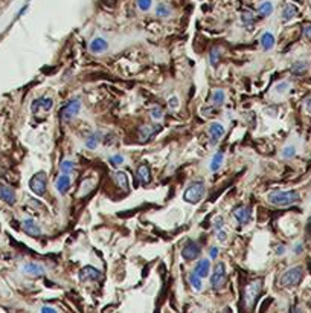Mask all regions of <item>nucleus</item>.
<instances>
[{"mask_svg":"<svg viewBox=\"0 0 311 313\" xmlns=\"http://www.w3.org/2000/svg\"><path fill=\"white\" fill-rule=\"evenodd\" d=\"M296 2H302V0H296Z\"/></svg>","mask_w":311,"mask_h":313,"instance_id":"nucleus-49","label":"nucleus"},{"mask_svg":"<svg viewBox=\"0 0 311 313\" xmlns=\"http://www.w3.org/2000/svg\"><path fill=\"white\" fill-rule=\"evenodd\" d=\"M234 219L241 225V226H246L252 222V208L250 206H244V205H240L234 210Z\"/></svg>","mask_w":311,"mask_h":313,"instance_id":"nucleus-9","label":"nucleus"},{"mask_svg":"<svg viewBox=\"0 0 311 313\" xmlns=\"http://www.w3.org/2000/svg\"><path fill=\"white\" fill-rule=\"evenodd\" d=\"M102 278V272L98 271L93 266H86L80 271V280L81 281H99Z\"/></svg>","mask_w":311,"mask_h":313,"instance_id":"nucleus-10","label":"nucleus"},{"mask_svg":"<svg viewBox=\"0 0 311 313\" xmlns=\"http://www.w3.org/2000/svg\"><path fill=\"white\" fill-rule=\"evenodd\" d=\"M80 110H81V99L80 98H73L63 107L61 119L63 121H70V119H73L80 113Z\"/></svg>","mask_w":311,"mask_h":313,"instance_id":"nucleus-7","label":"nucleus"},{"mask_svg":"<svg viewBox=\"0 0 311 313\" xmlns=\"http://www.w3.org/2000/svg\"><path fill=\"white\" fill-rule=\"evenodd\" d=\"M305 71H306V63H303V61H296L291 66V74L293 75H303Z\"/></svg>","mask_w":311,"mask_h":313,"instance_id":"nucleus-30","label":"nucleus"},{"mask_svg":"<svg viewBox=\"0 0 311 313\" xmlns=\"http://www.w3.org/2000/svg\"><path fill=\"white\" fill-rule=\"evenodd\" d=\"M152 5V0H137V7L142 11H148Z\"/></svg>","mask_w":311,"mask_h":313,"instance_id":"nucleus-38","label":"nucleus"},{"mask_svg":"<svg viewBox=\"0 0 311 313\" xmlns=\"http://www.w3.org/2000/svg\"><path fill=\"white\" fill-rule=\"evenodd\" d=\"M109 162H110L113 167H119V165H122V164H124V156H121V154L110 156V158H109Z\"/></svg>","mask_w":311,"mask_h":313,"instance_id":"nucleus-36","label":"nucleus"},{"mask_svg":"<svg viewBox=\"0 0 311 313\" xmlns=\"http://www.w3.org/2000/svg\"><path fill=\"white\" fill-rule=\"evenodd\" d=\"M223 161H224V153H223V151H217V153L214 154L212 161H211V171H212V173L218 171V170L221 168V165H223Z\"/></svg>","mask_w":311,"mask_h":313,"instance_id":"nucleus-23","label":"nucleus"},{"mask_svg":"<svg viewBox=\"0 0 311 313\" xmlns=\"http://www.w3.org/2000/svg\"><path fill=\"white\" fill-rule=\"evenodd\" d=\"M224 284H226V266L224 263H218L211 277V286L214 290H221Z\"/></svg>","mask_w":311,"mask_h":313,"instance_id":"nucleus-6","label":"nucleus"},{"mask_svg":"<svg viewBox=\"0 0 311 313\" xmlns=\"http://www.w3.org/2000/svg\"><path fill=\"white\" fill-rule=\"evenodd\" d=\"M73 168H75V162H72L70 159H66V161H61L60 164V171L61 174H72L73 173Z\"/></svg>","mask_w":311,"mask_h":313,"instance_id":"nucleus-29","label":"nucleus"},{"mask_svg":"<svg viewBox=\"0 0 311 313\" xmlns=\"http://www.w3.org/2000/svg\"><path fill=\"white\" fill-rule=\"evenodd\" d=\"M200 113H201L203 116H206V118H211V116H215V115L218 113V107H217V106H214V107L206 106V107H203V109L200 110Z\"/></svg>","mask_w":311,"mask_h":313,"instance_id":"nucleus-33","label":"nucleus"},{"mask_svg":"<svg viewBox=\"0 0 311 313\" xmlns=\"http://www.w3.org/2000/svg\"><path fill=\"white\" fill-rule=\"evenodd\" d=\"M113 179H115L116 185L119 186V190H122V191H128V188H130V182H128V176H127L124 171H116V173L113 174Z\"/></svg>","mask_w":311,"mask_h":313,"instance_id":"nucleus-20","label":"nucleus"},{"mask_svg":"<svg viewBox=\"0 0 311 313\" xmlns=\"http://www.w3.org/2000/svg\"><path fill=\"white\" fill-rule=\"evenodd\" d=\"M223 226H224V219H223V217H217V219L214 220V228H215V231L223 229Z\"/></svg>","mask_w":311,"mask_h":313,"instance_id":"nucleus-41","label":"nucleus"},{"mask_svg":"<svg viewBox=\"0 0 311 313\" xmlns=\"http://www.w3.org/2000/svg\"><path fill=\"white\" fill-rule=\"evenodd\" d=\"M241 22H243L244 26L250 28V26L255 23V16H253L250 11H244V13L241 14Z\"/></svg>","mask_w":311,"mask_h":313,"instance_id":"nucleus-31","label":"nucleus"},{"mask_svg":"<svg viewBox=\"0 0 311 313\" xmlns=\"http://www.w3.org/2000/svg\"><path fill=\"white\" fill-rule=\"evenodd\" d=\"M211 99H212V102H214V106L220 107V106H223V102L226 101V92H224L223 89H217V90L212 92Z\"/></svg>","mask_w":311,"mask_h":313,"instance_id":"nucleus-26","label":"nucleus"},{"mask_svg":"<svg viewBox=\"0 0 311 313\" xmlns=\"http://www.w3.org/2000/svg\"><path fill=\"white\" fill-rule=\"evenodd\" d=\"M159 130H161V126H142V127H139V130H137L139 142H148Z\"/></svg>","mask_w":311,"mask_h":313,"instance_id":"nucleus-11","label":"nucleus"},{"mask_svg":"<svg viewBox=\"0 0 311 313\" xmlns=\"http://www.w3.org/2000/svg\"><path fill=\"white\" fill-rule=\"evenodd\" d=\"M217 238H218L220 241H226V240H227V234H226V231H224V229L217 231Z\"/></svg>","mask_w":311,"mask_h":313,"instance_id":"nucleus-43","label":"nucleus"},{"mask_svg":"<svg viewBox=\"0 0 311 313\" xmlns=\"http://www.w3.org/2000/svg\"><path fill=\"white\" fill-rule=\"evenodd\" d=\"M179 106H180V101H179V98H177V96L170 98V101H168V107H170L171 110H177V109H179Z\"/></svg>","mask_w":311,"mask_h":313,"instance_id":"nucleus-39","label":"nucleus"},{"mask_svg":"<svg viewBox=\"0 0 311 313\" xmlns=\"http://www.w3.org/2000/svg\"><path fill=\"white\" fill-rule=\"evenodd\" d=\"M99 142H101V133L95 132V133H92V135H89V136L86 138V148H89V150H95V148L99 145Z\"/></svg>","mask_w":311,"mask_h":313,"instance_id":"nucleus-25","label":"nucleus"},{"mask_svg":"<svg viewBox=\"0 0 311 313\" xmlns=\"http://www.w3.org/2000/svg\"><path fill=\"white\" fill-rule=\"evenodd\" d=\"M305 107H306V110H308V112L311 113V96H309V98H308V99L305 101Z\"/></svg>","mask_w":311,"mask_h":313,"instance_id":"nucleus-47","label":"nucleus"},{"mask_svg":"<svg viewBox=\"0 0 311 313\" xmlns=\"http://www.w3.org/2000/svg\"><path fill=\"white\" fill-rule=\"evenodd\" d=\"M200 254H201V246H200V243H197L194 240L188 241L182 249V258L186 260V262H192V260L198 258Z\"/></svg>","mask_w":311,"mask_h":313,"instance_id":"nucleus-8","label":"nucleus"},{"mask_svg":"<svg viewBox=\"0 0 311 313\" xmlns=\"http://www.w3.org/2000/svg\"><path fill=\"white\" fill-rule=\"evenodd\" d=\"M204 193H206V183H204V180H195V182H192L185 190L183 199H185V202L195 205V203H198L203 199Z\"/></svg>","mask_w":311,"mask_h":313,"instance_id":"nucleus-3","label":"nucleus"},{"mask_svg":"<svg viewBox=\"0 0 311 313\" xmlns=\"http://www.w3.org/2000/svg\"><path fill=\"white\" fill-rule=\"evenodd\" d=\"M272 13H273V4L272 2H264V4L259 5V8H258L259 17H269Z\"/></svg>","mask_w":311,"mask_h":313,"instance_id":"nucleus-27","label":"nucleus"},{"mask_svg":"<svg viewBox=\"0 0 311 313\" xmlns=\"http://www.w3.org/2000/svg\"><path fill=\"white\" fill-rule=\"evenodd\" d=\"M299 194L293 190L290 191H272L267 196V200L275 206H290L299 200Z\"/></svg>","mask_w":311,"mask_h":313,"instance_id":"nucleus-2","label":"nucleus"},{"mask_svg":"<svg viewBox=\"0 0 311 313\" xmlns=\"http://www.w3.org/2000/svg\"><path fill=\"white\" fill-rule=\"evenodd\" d=\"M207 133H209V138H211V142L212 145H215L224 135H226V129L223 127V124L220 122H212L207 129Z\"/></svg>","mask_w":311,"mask_h":313,"instance_id":"nucleus-12","label":"nucleus"},{"mask_svg":"<svg viewBox=\"0 0 311 313\" xmlns=\"http://www.w3.org/2000/svg\"><path fill=\"white\" fill-rule=\"evenodd\" d=\"M259 43H261L263 49L264 50H272L273 46H275V37L272 32H264L261 35V38H259Z\"/></svg>","mask_w":311,"mask_h":313,"instance_id":"nucleus-22","label":"nucleus"},{"mask_svg":"<svg viewBox=\"0 0 311 313\" xmlns=\"http://www.w3.org/2000/svg\"><path fill=\"white\" fill-rule=\"evenodd\" d=\"M294 154H296V148H294L293 145H287V147L282 150V158H285V159L293 158Z\"/></svg>","mask_w":311,"mask_h":313,"instance_id":"nucleus-37","label":"nucleus"},{"mask_svg":"<svg viewBox=\"0 0 311 313\" xmlns=\"http://www.w3.org/2000/svg\"><path fill=\"white\" fill-rule=\"evenodd\" d=\"M52 107H54V99L52 98H38V99H35L34 102H32V112L34 113H37L40 109L41 110H44V112H49Z\"/></svg>","mask_w":311,"mask_h":313,"instance_id":"nucleus-13","label":"nucleus"},{"mask_svg":"<svg viewBox=\"0 0 311 313\" xmlns=\"http://www.w3.org/2000/svg\"><path fill=\"white\" fill-rule=\"evenodd\" d=\"M218 254H220V247H218V246H212V247L209 249V257H211V258H217Z\"/></svg>","mask_w":311,"mask_h":313,"instance_id":"nucleus-42","label":"nucleus"},{"mask_svg":"<svg viewBox=\"0 0 311 313\" xmlns=\"http://www.w3.org/2000/svg\"><path fill=\"white\" fill-rule=\"evenodd\" d=\"M156 14H158L159 17H168V16H171V8L167 4H161V5H158V8H156Z\"/></svg>","mask_w":311,"mask_h":313,"instance_id":"nucleus-32","label":"nucleus"},{"mask_svg":"<svg viewBox=\"0 0 311 313\" xmlns=\"http://www.w3.org/2000/svg\"><path fill=\"white\" fill-rule=\"evenodd\" d=\"M23 272L29 277H41L44 275V268L37 263H28L23 266Z\"/></svg>","mask_w":311,"mask_h":313,"instance_id":"nucleus-19","label":"nucleus"},{"mask_svg":"<svg viewBox=\"0 0 311 313\" xmlns=\"http://www.w3.org/2000/svg\"><path fill=\"white\" fill-rule=\"evenodd\" d=\"M136 176H137V179L140 180L142 185H148L151 182V170H149V165L146 162L139 164V167L136 168Z\"/></svg>","mask_w":311,"mask_h":313,"instance_id":"nucleus-14","label":"nucleus"},{"mask_svg":"<svg viewBox=\"0 0 311 313\" xmlns=\"http://www.w3.org/2000/svg\"><path fill=\"white\" fill-rule=\"evenodd\" d=\"M220 57H221V52H220V49L215 46V47H212L211 49V52H209V63H211V66L212 68H217L218 65H220Z\"/></svg>","mask_w":311,"mask_h":313,"instance_id":"nucleus-28","label":"nucleus"},{"mask_svg":"<svg viewBox=\"0 0 311 313\" xmlns=\"http://www.w3.org/2000/svg\"><path fill=\"white\" fill-rule=\"evenodd\" d=\"M211 272V262L209 258H201L197 263V266L194 268V274H197L200 278H206Z\"/></svg>","mask_w":311,"mask_h":313,"instance_id":"nucleus-15","label":"nucleus"},{"mask_svg":"<svg viewBox=\"0 0 311 313\" xmlns=\"http://www.w3.org/2000/svg\"><path fill=\"white\" fill-rule=\"evenodd\" d=\"M189 283L192 284V287L195 289V290H201V278L197 275V274H191L189 275Z\"/></svg>","mask_w":311,"mask_h":313,"instance_id":"nucleus-35","label":"nucleus"},{"mask_svg":"<svg viewBox=\"0 0 311 313\" xmlns=\"http://www.w3.org/2000/svg\"><path fill=\"white\" fill-rule=\"evenodd\" d=\"M29 188L35 196H44L46 194V188H47V174L44 171H38L35 173L31 180H29Z\"/></svg>","mask_w":311,"mask_h":313,"instance_id":"nucleus-4","label":"nucleus"},{"mask_svg":"<svg viewBox=\"0 0 311 313\" xmlns=\"http://www.w3.org/2000/svg\"><path fill=\"white\" fill-rule=\"evenodd\" d=\"M275 89H276L278 93H284V92H287L290 89V84L288 83H279Z\"/></svg>","mask_w":311,"mask_h":313,"instance_id":"nucleus-40","label":"nucleus"},{"mask_svg":"<svg viewBox=\"0 0 311 313\" xmlns=\"http://www.w3.org/2000/svg\"><path fill=\"white\" fill-rule=\"evenodd\" d=\"M302 249H303V246H302V244H297V246H294V252H296V254H299Z\"/></svg>","mask_w":311,"mask_h":313,"instance_id":"nucleus-48","label":"nucleus"},{"mask_svg":"<svg viewBox=\"0 0 311 313\" xmlns=\"http://www.w3.org/2000/svg\"><path fill=\"white\" fill-rule=\"evenodd\" d=\"M149 116H151L154 121H161L162 116H164V110H162L159 106H156V107H152V109L149 110Z\"/></svg>","mask_w":311,"mask_h":313,"instance_id":"nucleus-34","label":"nucleus"},{"mask_svg":"<svg viewBox=\"0 0 311 313\" xmlns=\"http://www.w3.org/2000/svg\"><path fill=\"white\" fill-rule=\"evenodd\" d=\"M302 34H303L305 37L311 38V25H306V26H303V29H302Z\"/></svg>","mask_w":311,"mask_h":313,"instance_id":"nucleus-44","label":"nucleus"},{"mask_svg":"<svg viewBox=\"0 0 311 313\" xmlns=\"http://www.w3.org/2000/svg\"><path fill=\"white\" fill-rule=\"evenodd\" d=\"M302 277H303V271L302 268H291L288 269L287 272L282 274L281 277V286L282 287H293V286H297L300 281H302Z\"/></svg>","mask_w":311,"mask_h":313,"instance_id":"nucleus-5","label":"nucleus"},{"mask_svg":"<svg viewBox=\"0 0 311 313\" xmlns=\"http://www.w3.org/2000/svg\"><path fill=\"white\" fill-rule=\"evenodd\" d=\"M107 47H109V43L101 37L93 38L89 44V49H90L92 54H102V52L107 50Z\"/></svg>","mask_w":311,"mask_h":313,"instance_id":"nucleus-16","label":"nucleus"},{"mask_svg":"<svg viewBox=\"0 0 311 313\" xmlns=\"http://www.w3.org/2000/svg\"><path fill=\"white\" fill-rule=\"evenodd\" d=\"M263 290V280L258 278V280H253L250 281L246 287H244V293H243V302H244V307L246 310H252L259 293Z\"/></svg>","mask_w":311,"mask_h":313,"instance_id":"nucleus-1","label":"nucleus"},{"mask_svg":"<svg viewBox=\"0 0 311 313\" xmlns=\"http://www.w3.org/2000/svg\"><path fill=\"white\" fill-rule=\"evenodd\" d=\"M55 186L58 190L60 194H66L70 186H72V180H70V176L69 174H61L57 177V182H55Z\"/></svg>","mask_w":311,"mask_h":313,"instance_id":"nucleus-17","label":"nucleus"},{"mask_svg":"<svg viewBox=\"0 0 311 313\" xmlns=\"http://www.w3.org/2000/svg\"><path fill=\"white\" fill-rule=\"evenodd\" d=\"M284 252H285V246H282V244L276 246V254H278V255H282Z\"/></svg>","mask_w":311,"mask_h":313,"instance_id":"nucleus-46","label":"nucleus"},{"mask_svg":"<svg viewBox=\"0 0 311 313\" xmlns=\"http://www.w3.org/2000/svg\"><path fill=\"white\" fill-rule=\"evenodd\" d=\"M23 229H25L26 234H29V235H32V237H38V235L41 234L40 226H38L32 219H26V220L23 222Z\"/></svg>","mask_w":311,"mask_h":313,"instance_id":"nucleus-21","label":"nucleus"},{"mask_svg":"<svg viewBox=\"0 0 311 313\" xmlns=\"http://www.w3.org/2000/svg\"><path fill=\"white\" fill-rule=\"evenodd\" d=\"M0 199L4 202H7L8 205H14L16 203V193L13 188L10 186H5V185H0Z\"/></svg>","mask_w":311,"mask_h":313,"instance_id":"nucleus-18","label":"nucleus"},{"mask_svg":"<svg viewBox=\"0 0 311 313\" xmlns=\"http://www.w3.org/2000/svg\"><path fill=\"white\" fill-rule=\"evenodd\" d=\"M297 16V8L291 4L285 5L284 10H282V20L284 22H290L291 19H294Z\"/></svg>","mask_w":311,"mask_h":313,"instance_id":"nucleus-24","label":"nucleus"},{"mask_svg":"<svg viewBox=\"0 0 311 313\" xmlns=\"http://www.w3.org/2000/svg\"><path fill=\"white\" fill-rule=\"evenodd\" d=\"M41 313H57V310L54 307L44 305V307H41Z\"/></svg>","mask_w":311,"mask_h":313,"instance_id":"nucleus-45","label":"nucleus"}]
</instances>
